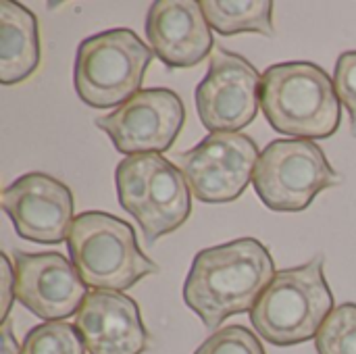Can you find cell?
Masks as SVG:
<instances>
[{
  "label": "cell",
  "instance_id": "obj_1",
  "mask_svg": "<svg viewBox=\"0 0 356 354\" xmlns=\"http://www.w3.org/2000/svg\"><path fill=\"white\" fill-rule=\"evenodd\" d=\"M275 277L265 244L240 238L200 250L184 282V303L204 328L217 330L227 317L250 313Z\"/></svg>",
  "mask_w": 356,
  "mask_h": 354
},
{
  "label": "cell",
  "instance_id": "obj_2",
  "mask_svg": "<svg viewBox=\"0 0 356 354\" xmlns=\"http://www.w3.org/2000/svg\"><path fill=\"white\" fill-rule=\"evenodd\" d=\"M261 108L275 131L298 140L334 136L342 117L332 77L307 61L280 63L263 73Z\"/></svg>",
  "mask_w": 356,
  "mask_h": 354
},
{
  "label": "cell",
  "instance_id": "obj_3",
  "mask_svg": "<svg viewBox=\"0 0 356 354\" xmlns=\"http://www.w3.org/2000/svg\"><path fill=\"white\" fill-rule=\"evenodd\" d=\"M334 294L323 275V257L275 273L250 311L257 334L273 346H296L317 338L334 311Z\"/></svg>",
  "mask_w": 356,
  "mask_h": 354
},
{
  "label": "cell",
  "instance_id": "obj_4",
  "mask_svg": "<svg viewBox=\"0 0 356 354\" xmlns=\"http://www.w3.org/2000/svg\"><path fill=\"white\" fill-rule=\"evenodd\" d=\"M67 246L81 280L94 290L123 292L159 271L140 250L134 227L108 213L90 211L77 215Z\"/></svg>",
  "mask_w": 356,
  "mask_h": 354
},
{
  "label": "cell",
  "instance_id": "obj_5",
  "mask_svg": "<svg viewBox=\"0 0 356 354\" xmlns=\"http://www.w3.org/2000/svg\"><path fill=\"white\" fill-rule=\"evenodd\" d=\"M115 184L119 204L134 215L146 244L175 232L190 217V186L179 167L161 154L123 159L117 165Z\"/></svg>",
  "mask_w": 356,
  "mask_h": 354
},
{
  "label": "cell",
  "instance_id": "obj_6",
  "mask_svg": "<svg viewBox=\"0 0 356 354\" xmlns=\"http://www.w3.org/2000/svg\"><path fill=\"white\" fill-rule=\"evenodd\" d=\"M152 56L131 29H108L83 40L73 69L77 96L92 108H119L138 94Z\"/></svg>",
  "mask_w": 356,
  "mask_h": 354
},
{
  "label": "cell",
  "instance_id": "obj_7",
  "mask_svg": "<svg viewBox=\"0 0 356 354\" xmlns=\"http://www.w3.org/2000/svg\"><path fill=\"white\" fill-rule=\"evenodd\" d=\"M340 182L323 150L311 140H275L259 156L252 184L275 213H300L323 190Z\"/></svg>",
  "mask_w": 356,
  "mask_h": 354
},
{
  "label": "cell",
  "instance_id": "obj_8",
  "mask_svg": "<svg viewBox=\"0 0 356 354\" xmlns=\"http://www.w3.org/2000/svg\"><path fill=\"white\" fill-rule=\"evenodd\" d=\"M263 75L240 54L215 48L207 77L196 88V111L211 134H238L261 104Z\"/></svg>",
  "mask_w": 356,
  "mask_h": 354
},
{
  "label": "cell",
  "instance_id": "obj_9",
  "mask_svg": "<svg viewBox=\"0 0 356 354\" xmlns=\"http://www.w3.org/2000/svg\"><path fill=\"white\" fill-rule=\"evenodd\" d=\"M259 163V148L244 134H209L177 156L192 194L202 202H229L242 196Z\"/></svg>",
  "mask_w": 356,
  "mask_h": 354
},
{
  "label": "cell",
  "instance_id": "obj_10",
  "mask_svg": "<svg viewBox=\"0 0 356 354\" xmlns=\"http://www.w3.org/2000/svg\"><path fill=\"white\" fill-rule=\"evenodd\" d=\"M186 121L181 98L167 88L138 92L117 111L96 119V125L108 134L115 148L127 156L159 154L169 150Z\"/></svg>",
  "mask_w": 356,
  "mask_h": 354
},
{
  "label": "cell",
  "instance_id": "obj_11",
  "mask_svg": "<svg viewBox=\"0 0 356 354\" xmlns=\"http://www.w3.org/2000/svg\"><path fill=\"white\" fill-rule=\"evenodd\" d=\"M88 294L79 271L63 255L15 252V298L46 323L77 315Z\"/></svg>",
  "mask_w": 356,
  "mask_h": 354
},
{
  "label": "cell",
  "instance_id": "obj_12",
  "mask_svg": "<svg viewBox=\"0 0 356 354\" xmlns=\"http://www.w3.org/2000/svg\"><path fill=\"white\" fill-rule=\"evenodd\" d=\"M2 209L17 236L35 244H60L73 223L71 190L46 173H27L2 192Z\"/></svg>",
  "mask_w": 356,
  "mask_h": 354
},
{
  "label": "cell",
  "instance_id": "obj_13",
  "mask_svg": "<svg viewBox=\"0 0 356 354\" xmlns=\"http://www.w3.org/2000/svg\"><path fill=\"white\" fill-rule=\"evenodd\" d=\"M75 328L90 354H142L148 348L140 307L121 292H90L75 315Z\"/></svg>",
  "mask_w": 356,
  "mask_h": 354
},
{
  "label": "cell",
  "instance_id": "obj_14",
  "mask_svg": "<svg viewBox=\"0 0 356 354\" xmlns=\"http://www.w3.org/2000/svg\"><path fill=\"white\" fill-rule=\"evenodd\" d=\"M150 50L171 69L198 65L213 50L211 25L194 0H156L146 15Z\"/></svg>",
  "mask_w": 356,
  "mask_h": 354
},
{
  "label": "cell",
  "instance_id": "obj_15",
  "mask_svg": "<svg viewBox=\"0 0 356 354\" xmlns=\"http://www.w3.org/2000/svg\"><path fill=\"white\" fill-rule=\"evenodd\" d=\"M40 65L38 19L19 2H0V81L27 79Z\"/></svg>",
  "mask_w": 356,
  "mask_h": 354
},
{
  "label": "cell",
  "instance_id": "obj_16",
  "mask_svg": "<svg viewBox=\"0 0 356 354\" xmlns=\"http://www.w3.org/2000/svg\"><path fill=\"white\" fill-rule=\"evenodd\" d=\"M202 13L209 25L221 35L242 31L273 35V2L271 0H202Z\"/></svg>",
  "mask_w": 356,
  "mask_h": 354
},
{
  "label": "cell",
  "instance_id": "obj_17",
  "mask_svg": "<svg viewBox=\"0 0 356 354\" xmlns=\"http://www.w3.org/2000/svg\"><path fill=\"white\" fill-rule=\"evenodd\" d=\"M86 351L77 328L65 321L35 325L21 346V354H86Z\"/></svg>",
  "mask_w": 356,
  "mask_h": 354
},
{
  "label": "cell",
  "instance_id": "obj_18",
  "mask_svg": "<svg viewBox=\"0 0 356 354\" xmlns=\"http://www.w3.org/2000/svg\"><path fill=\"white\" fill-rule=\"evenodd\" d=\"M317 354H356V305L346 303L332 311L315 338Z\"/></svg>",
  "mask_w": 356,
  "mask_h": 354
},
{
  "label": "cell",
  "instance_id": "obj_19",
  "mask_svg": "<svg viewBox=\"0 0 356 354\" xmlns=\"http://www.w3.org/2000/svg\"><path fill=\"white\" fill-rule=\"evenodd\" d=\"M194 354H267L261 340L244 325L217 330L207 338Z\"/></svg>",
  "mask_w": 356,
  "mask_h": 354
},
{
  "label": "cell",
  "instance_id": "obj_20",
  "mask_svg": "<svg viewBox=\"0 0 356 354\" xmlns=\"http://www.w3.org/2000/svg\"><path fill=\"white\" fill-rule=\"evenodd\" d=\"M334 86L340 102L350 113V127H353V136H356V50L340 54L336 63Z\"/></svg>",
  "mask_w": 356,
  "mask_h": 354
},
{
  "label": "cell",
  "instance_id": "obj_21",
  "mask_svg": "<svg viewBox=\"0 0 356 354\" xmlns=\"http://www.w3.org/2000/svg\"><path fill=\"white\" fill-rule=\"evenodd\" d=\"M2 311H0V319L2 323L8 321V313H10V305L15 298V275L10 271V263L6 259V255H2Z\"/></svg>",
  "mask_w": 356,
  "mask_h": 354
},
{
  "label": "cell",
  "instance_id": "obj_22",
  "mask_svg": "<svg viewBox=\"0 0 356 354\" xmlns=\"http://www.w3.org/2000/svg\"><path fill=\"white\" fill-rule=\"evenodd\" d=\"M2 354H21V348L13 336V328H10V321H4L2 323Z\"/></svg>",
  "mask_w": 356,
  "mask_h": 354
}]
</instances>
